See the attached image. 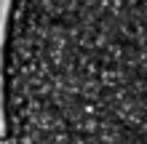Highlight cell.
Here are the masks:
<instances>
[{"mask_svg":"<svg viewBox=\"0 0 147 144\" xmlns=\"http://www.w3.org/2000/svg\"><path fill=\"white\" fill-rule=\"evenodd\" d=\"M144 24L147 0H11L5 144H147Z\"/></svg>","mask_w":147,"mask_h":144,"instance_id":"1","label":"cell"}]
</instances>
